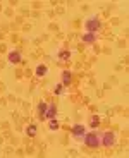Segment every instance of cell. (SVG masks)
<instances>
[{
  "mask_svg": "<svg viewBox=\"0 0 129 158\" xmlns=\"http://www.w3.org/2000/svg\"><path fill=\"white\" fill-rule=\"evenodd\" d=\"M47 72H48V67H47V65H43V64L35 69V74L38 76V77H41V76H47Z\"/></svg>",
  "mask_w": 129,
  "mask_h": 158,
  "instance_id": "obj_10",
  "label": "cell"
},
{
  "mask_svg": "<svg viewBox=\"0 0 129 158\" xmlns=\"http://www.w3.org/2000/svg\"><path fill=\"white\" fill-rule=\"evenodd\" d=\"M90 126H91V127H98V126H100V118H98V117H93V118H91V122H90Z\"/></svg>",
  "mask_w": 129,
  "mask_h": 158,
  "instance_id": "obj_15",
  "label": "cell"
},
{
  "mask_svg": "<svg viewBox=\"0 0 129 158\" xmlns=\"http://www.w3.org/2000/svg\"><path fill=\"white\" fill-rule=\"evenodd\" d=\"M47 103L45 102H40V105H38V114H40V117H45V112H47Z\"/></svg>",
  "mask_w": 129,
  "mask_h": 158,
  "instance_id": "obj_12",
  "label": "cell"
},
{
  "mask_svg": "<svg viewBox=\"0 0 129 158\" xmlns=\"http://www.w3.org/2000/svg\"><path fill=\"white\" fill-rule=\"evenodd\" d=\"M7 60L11 64H19L21 60H23V57H21V52H17V50H14V52H11L7 55Z\"/></svg>",
  "mask_w": 129,
  "mask_h": 158,
  "instance_id": "obj_5",
  "label": "cell"
},
{
  "mask_svg": "<svg viewBox=\"0 0 129 158\" xmlns=\"http://www.w3.org/2000/svg\"><path fill=\"white\" fill-rule=\"evenodd\" d=\"M48 127H50L52 131H57V129H59V122H57L55 118H50V122H48Z\"/></svg>",
  "mask_w": 129,
  "mask_h": 158,
  "instance_id": "obj_13",
  "label": "cell"
},
{
  "mask_svg": "<svg viewBox=\"0 0 129 158\" xmlns=\"http://www.w3.org/2000/svg\"><path fill=\"white\" fill-rule=\"evenodd\" d=\"M62 84H64V86H69V84H71V72L69 71H64L62 72Z\"/></svg>",
  "mask_w": 129,
  "mask_h": 158,
  "instance_id": "obj_11",
  "label": "cell"
},
{
  "mask_svg": "<svg viewBox=\"0 0 129 158\" xmlns=\"http://www.w3.org/2000/svg\"><path fill=\"white\" fill-rule=\"evenodd\" d=\"M84 134H86V127L83 124H76L72 127V136L74 138H84Z\"/></svg>",
  "mask_w": 129,
  "mask_h": 158,
  "instance_id": "obj_4",
  "label": "cell"
},
{
  "mask_svg": "<svg viewBox=\"0 0 129 158\" xmlns=\"http://www.w3.org/2000/svg\"><path fill=\"white\" fill-rule=\"evenodd\" d=\"M62 89H64V84L60 83V84H57V86H55L54 93H55V95H62Z\"/></svg>",
  "mask_w": 129,
  "mask_h": 158,
  "instance_id": "obj_14",
  "label": "cell"
},
{
  "mask_svg": "<svg viewBox=\"0 0 129 158\" xmlns=\"http://www.w3.org/2000/svg\"><path fill=\"white\" fill-rule=\"evenodd\" d=\"M57 59H59L60 62H69L71 52H69V50H60V52H59V55H57Z\"/></svg>",
  "mask_w": 129,
  "mask_h": 158,
  "instance_id": "obj_8",
  "label": "cell"
},
{
  "mask_svg": "<svg viewBox=\"0 0 129 158\" xmlns=\"http://www.w3.org/2000/svg\"><path fill=\"white\" fill-rule=\"evenodd\" d=\"M84 144L88 148H98L100 146V134H98V132L84 134Z\"/></svg>",
  "mask_w": 129,
  "mask_h": 158,
  "instance_id": "obj_2",
  "label": "cell"
},
{
  "mask_svg": "<svg viewBox=\"0 0 129 158\" xmlns=\"http://www.w3.org/2000/svg\"><path fill=\"white\" fill-rule=\"evenodd\" d=\"M57 117V108H55V105H48L47 107V112H45V118H55Z\"/></svg>",
  "mask_w": 129,
  "mask_h": 158,
  "instance_id": "obj_6",
  "label": "cell"
},
{
  "mask_svg": "<svg viewBox=\"0 0 129 158\" xmlns=\"http://www.w3.org/2000/svg\"><path fill=\"white\" fill-rule=\"evenodd\" d=\"M24 132H26L29 138H33V136L38 134V126H36V124H29V126L26 127V131H24Z\"/></svg>",
  "mask_w": 129,
  "mask_h": 158,
  "instance_id": "obj_7",
  "label": "cell"
},
{
  "mask_svg": "<svg viewBox=\"0 0 129 158\" xmlns=\"http://www.w3.org/2000/svg\"><path fill=\"white\" fill-rule=\"evenodd\" d=\"M84 28H86V33H97L102 29V23H100L98 17H90V19L86 21Z\"/></svg>",
  "mask_w": 129,
  "mask_h": 158,
  "instance_id": "obj_1",
  "label": "cell"
},
{
  "mask_svg": "<svg viewBox=\"0 0 129 158\" xmlns=\"http://www.w3.org/2000/svg\"><path fill=\"white\" fill-rule=\"evenodd\" d=\"M115 141H117V138H115L114 132H103L102 138H100V144H103L105 148H112L115 144Z\"/></svg>",
  "mask_w": 129,
  "mask_h": 158,
  "instance_id": "obj_3",
  "label": "cell"
},
{
  "mask_svg": "<svg viewBox=\"0 0 129 158\" xmlns=\"http://www.w3.org/2000/svg\"><path fill=\"white\" fill-rule=\"evenodd\" d=\"M95 40H97V35H95V33H84V35H83V41L88 43V45L95 43Z\"/></svg>",
  "mask_w": 129,
  "mask_h": 158,
  "instance_id": "obj_9",
  "label": "cell"
}]
</instances>
